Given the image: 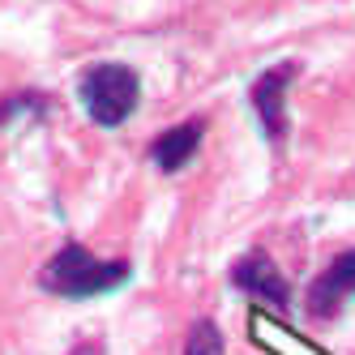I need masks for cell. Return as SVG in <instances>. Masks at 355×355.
Wrapping results in <instances>:
<instances>
[{
  "instance_id": "obj_1",
  "label": "cell",
  "mask_w": 355,
  "mask_h": 355,
  "mask_svg": "<svg viewBox=\"0 0 355 355\" xmlns=\"http://www.w3.org/2000/svg\"><path fill=\"white\" fill-rule=\"evenodd\" d=\"M124 278H129V266H124V261H98L90 248H82V244H64L56 257L43 266L39 283L52 291V295L90 300V295L116 291Z\"/></svg>"
},
{
  "instance_id": "obj_2",
  "label": "cell",
  "mask_w": 355,
  "mask_h": 355,
  "mask_svg": "<svg viewBox=\"0 0 355 355\" xmlns=\"http://www.w3.org/2000/svg\"><path fill=\"white\" fill-rule=\"evenodd\" d=\"M137 94H141L137 73L124 69V64H98L82 78V103H86L90 120L107 124V129L137 107Z\"/></svg>"
},
{
  "instance_id": "obj_3",
  "label": "cell",
  "mask_w": 355,
  "mask_h": 355,
  "mask_svg": "<svg viewBox=\"0 0 355 355\" xmlns=\"http://www.w3.org/2000/svg\"><path fill=\"white\" fill-rule=\"evenodd\" d=\"M295 78V64H278L270 73H261L257 86H252V107L261 116V129L270 141H283L287 133V86Z\"/></svg>"
},
{
  "instance_id": "obj_4",
  "label": "cell",
  "mask_w": 355,
  "mask_h": 355,
  "mask_svg": "<svg viewBox=\"0 0 355 355\" xmlns=\"http://www.w3.org/2000/svg\"><path fill=\"white\" fill-rule=\"evenodd\" d=\"M351 295H355V248L334 257L317 274V283L309 287V309L317 317H329V313H338Z\"/></svg>"
},
{
  "instance_id": "obj_5",
  "label": "cell",
  "mask_w": 355,
  "mask_h": 355,
  "mask_svg": "<svg viewBox=\"0 0 355 355\" xmlns=\"http://www.w3.org/2000/svg\"><path fill=\"white\" fill-rule=\"evenodd\" d=\"M232 283H236L240 291H248V295H257V300L274 304V309H287V300H291V291H287V283H283V274H278V266L266 257V252H248L244 261H236Z\"/></svg>"
},
{
  "instance_id": "obj_6",
  "label": "cell",
  "mask_w": 355,
  "mask_h": 355,
  "mask_svg": "<svg viewBox=\"0 0 355 355\" xmlns=\"http://www.w3.org/2000/svg\"><path fill=\"white\" fill-rule=\"evenodd\" d=\"M201 150V120H189V124H175V129L159 133L150 155L163 171H180L184 163H193V155Z\"/></svg>"
},
{
  "instance_id": "obj_7",
  "label": "cell",
  "mask_w": 355,
  "mask_h": 355,
  "mask_svg": "<svg viewBox=\"0 0 355 355\" xmlns=\"http://www.w3.org/2000/svg\"><path fill=\"white\" fill-rule=\"evenodd\" d=\"M184 355H223V338L214 321H197L189 329V343H184Z\"/></svg>"
}]
</instances>
